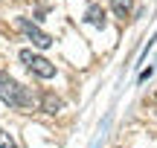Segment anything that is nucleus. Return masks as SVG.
<instances>
[{"mask_svg":"<svg viewBox=\"0 0 157 148\" xmlns=\"http://www.w3.org/2000/svg\"><path fill=\"white\" fill-rule=\"evenodd\" d=\"M0 102L9 105V108L26 110V108H32L38 99H35V93L29 90V87H23L21 81H15L6 70H0Z\"/></svg>","mask_w":157,"mask_h":148,"instance_id":"f257e3e1","label":"nucleus"},{"mask_svg":"<svg viewBox=\"0 0 157 148\" xmlns=\"http://www.w3.org/2000/svg\"><path fill=\"white\" fill-rule=\"evenodd\" d=\"M21 61L26 64L38 79H52V76H56V64L47 61V58L38 55V52H32V50H21Z\"/></svg>","mask_w":157,"mask_h":148,"instance_id":"f03ea898","label":"nucleus"},{"mask_svg":"<svg viewBox=\"0 0 157 148\" xmlns=\"http://www.w3.org/2000/svg\"><path fill=\"white\" fill-rule=\"evenodd\" d=\"M17 29H21V32L26 35V38L32 41L38 50H50V46H52V38H50V35H47L44 29L38 26V23H32L29 17H17Z\"/></svg>","mask_w":157,"mask_h":148,"instance_id":"7ed1b4c3","label":"nucleus"},{"mask_svg":"<svg viewBox=\"0 0 157 148\" xmlns=\"http://www.w3.org/2000/svg\"><path fill=\"white\" fill-rule=\"evenodd\" d=\"M84 20L90 23V26H96V29H105L108 26V15H105V9L102 6H87V12H84Z\"/></svg>","mask_w":157,"mask_h":148,"instance_id":"20e7f679","label":"nucleus"},{"mask_svg":"<svg viewBox=\"0 0 157 148\" xmlns=\"http://www.w3.org/2000/svg\"><path fill=\"white\" fill-rule=\"evenodd\" d=\"M61 108H64V102L56 93H41V110H44V113H58Z\"/></svg>","mask_w":157,"mask_h":148,"instance_id":"39448f33","label":"nucleus"},{"mask_svg":"<svg viewBox=\"0 0 157 148\" xmlns=\"http://www.w3.org/2000/svg\"><path fill=\"white\" fill-rule=\"evenodd\" d=\"M111 6H113V12H117V17H128L131 15V6H134V0H111Z\"/></svg>","mask_w":157,"mask_h":148,"instance_id":"423d86ee","label":"nucleus"},{"mask_svg":"<svg viewBox=\"0 0 157 148\" xmlns=\"http://www.w3.org/2000/svg\"><path fill=\"white\" fill-rule=\"evenodd\" d=\"M0 148H17V145H15V139H12L9 134L3 131V128H0Z\"/></svg>","mask_w":157,"mask_h":148,"instance_id":"0eeeda50","label":"nucleus"}]
</instances>
